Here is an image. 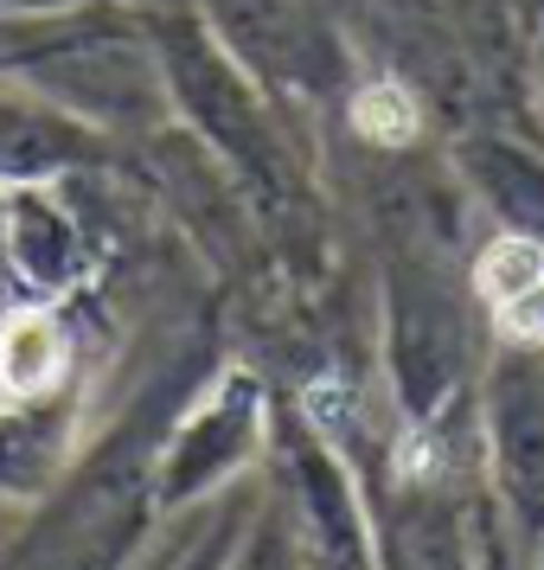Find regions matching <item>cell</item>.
Returning a JSON list of instances; mask_svg holds the SVG:
<instances>
[{
    "instance_id": "cell-1",
    "label": "cell",
    "mask_w": 544,
    "mask_h": 570,
    "mask_svg": "<svg viewBox=\"0 0 544 570\" xmlns=\"http://www.w3.org/2000/svg\"><path fill=\"white\" fill-rule=\"evenodd\" d=\"M58 379V334L46 314H20L7 334H0V391L32 397Z\"/></svg>"
},
{
    "instance_id": "cell-2",
    "label": "cell",
    "mask_w": 544,
    "mask_h": 570,
    "mask_svg": "<svg viewBox=\"0 0 544 570\" xmlns=\"http://www.w3.org/2000/svg\"><path fill=\"white\" fill-rule=\"evenodd\" d=\"M532 283H544V250L532 237H500L487 257H481V288H487L493 302H513Z\"/></svg>"
},
{
    "instance_id": "cell-4",
    "label": "cell",
    "mask_w": 544,
    "mask_h": 570,
    "mask_svg": "<svg viewBox=\"0 0 544 570\" xmlns=\"http://www.w3.org/2000/svg\"><path fill=\"white\" fill-rule=\"evenodd\" d=\"M500 334L506 340H544V283H532L525 295L500 302Z\"/></svg>"
},
{
    "instance_id": "cell-3",
    "label": "cell",
    "mask_w": 544,
    "mask_h": 570,
    "mask_svg": "<svg viewBox=\"0 0 544 570\" xmlns=\"http://www.w3.org/2000/svg\"><path fill=\"white\" fill-rule=\"evenodd\" d=\"M353 122H359V135H372V141H411L416 109L397 83H372L359 104H353Z\"/></svg>"
}]
</instances>
